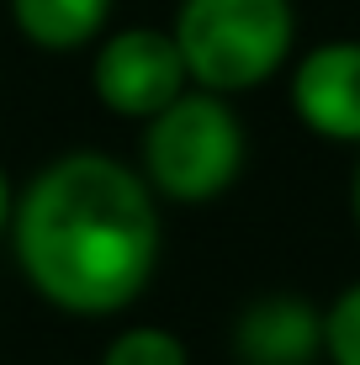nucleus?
Instances as JSON below:
<instances>
[{"mask_svg": "<svg viewBox=\"0 0 360 365\" xmlns=\"http://www.w3.org/2000/svg\"><path fill=\"white\" fill-rule=\"evenodd\" d=\"M16 259L53 307L122 312L159 265V212L143 175L80 148L53 159L16 201Z\"/></svg>", "mask_w": 360, "mask_h": 365, "instance_id": "nucleus-1", "label": "nucleus"}, {"mask_svg": "<svg viewBox=\"0 0 360 365\" xmlns=\"http://www.w3.org/2000/svg\"><path fill=\"white\" fill-rule=\"evenodd\" d=\"M170 37L207 96H233L265 85L287 64L297 16L292 0H185Z\"/></svg>", "mask_w": 360, "mask_h": 365, "instance_id": "nucleus-2", "label": "nucleus"}, {"mask_svg": "<svg viewBox=\"0 0 360 365\" xmlns=\"http://www.w3.org/2000/svg\"><path fill=\"white\" fill-rule=\"evenodd\" d=\"M244 170V133L222 96L191 91L143 133V180L170 201H212Z\"/></svg>", "mask_w": 360, "mask_h": 365, "instance_id": "nucleus-3", "label": "nucleus"}, {"mask_svg": "<svg viewBox=\"0 0 360 365\" xmlns=\"http://www.w3.org/2000/svg\"><path fill=\"white\" fill-rule=\"evenodd\" d=\"M185 58L170 32L154 27H128L117 37H106L96 53V96L101 106L122 111V117H143L154 122L165 106H175L185 96Z\"/></svg>", "mask_w": 360, "mask_h": 365, "instance_id": "nucleus-4", "label": "nucleus"}, {"mask_svg": "<svg viewBox=\"0 0 360 365\" xmlns=\"http://www.w3.org/2000/svg\"><path fill=\"white\" fill-rule=\"evenodd\" d=\"M292 106L307 133L360 143V43H324L297 64Z\"/></svg>", "mask_w": 360, "mask_h": 365, "instance_id": "nucleus-5", "label": "nucleus"}, {"mask_svg": "<svg viewBox=\"0 0 360 365\" xmlns=\"http://www.w3.org/2000/svg\"><path fill=\"white\" fill-rule=\"evenodd\" d=\"M233 349L244 365H307L324 349V318L302 297H259L233 323Z\"/></svg>", "mask_w": 360, "mask_h": 365, "instance_id": "nucleus-6", "label": "nucleus"}, {"mask_svg": "<svg viewBox=\"0 0 360 365\" xmlns=\"http://www.w3.org/2000/svg\"><path fill=\"white\" fill-rule=\"evenodd\" d=\"M106 11H111V0H11L16 32L32 48H48V53L85 48L106 27Z\"/></svg>", "mask_w": 360, "mask_h": 365, "instance_id": "nucleus-7", "label": "nucleus"}, {"mask_svg": "<svg viewBox=\"0 0 360 365\" xmlns=\"http://www.w3.org/2000/svg\"><path fill=\"white\" fill-rule=\"evenodd\" d=\"M101 365H185V344L165 329H128L106 344Z\"/></svg>", "mask_w": 360, "mask_h": 365, "instance_id": "nucleus-8", "label": "nucleus"}, {"mask_svg": "<svg viewBox=\"0 0 360 365\" xmlns=\"http://www.w3.org/2000/svg\"><path fill=\"white\" fill-rule=\"evenodd\" d=\"M324 349L334 365H360V281L350 292H339V302L324 318Z\"/></svg>", "mask_w": 360, "mask_h": 365, "instance_id": "nucleus-9", "label": "nucleus"}, {"mask_svg": "<svg viewBox=\"0 0 360 365\" xmlns=\"http://www.w3.org/2000/svg\"><path fill=\"white\" fill-rule=\"evenodd\" d=\"M6 217H11V185H6V175H0V228H6Z\"/></svg>", "mask_w": 360, "mask_h": 365, "instance_id": "nucleus-10", "label": "nucleus"}, {"mask_svg": "<svg viewBox=\"0 0 360 365\" xmlns=\"http://www.w3.org/2000/svg\"><path fill=\"white\" fill-rule=\"evenodd\" d=\"M350 207H355V228H360V170H355V185H350Z\"/></svg>", "mask_w": 360, "mask_h": 365, "instance_id": "nucleus-11", "label": "nucleus"}]
</instances>
